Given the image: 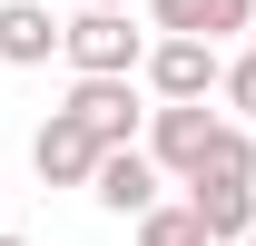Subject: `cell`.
I'll return each mask as SVG.
<instances>
[{
	"mask_svg": "<svg viewBox=\"0 0 256 246\" xmlns=\"http://www.w3.org/2000/svg\"><path fill=\"white\" fill-rule=\"evenodd\" d=\"M158 187H168V158H158V148H138V138H118V148L98 158L89 197H98L108 216H148V207H158Z\"/></svg>",
	"mask_w": 256,
	"mask_h": 246,
	"instance_id": "cell-5",
	"label": "cell"
},
{
	"mask_svg": "<svg viewBox=\"0 0 256 246\" xmlns=\"http://www.w3.org/2000/svg\"><path fill=\"white\" fill-rule=\"evenodd\" d=\"M50 50H60L50 0H0V60H10V69H40Z\"/></svg>",
	"mask_w": 256,
	"mask_h": 246,
	"instance_id": "cell-8",
	"label": "cell"
},
{
	"mask_svg": "<svg viewBox=\"0 0 256 246\" xmlns=\"http://www.w3.org/2000/svg\"><path fill=\"white\" fill-rule=\"evenodd\" d=\"M158 30H188V40H246V30H256V0H158Z\"/></svg>",
	"mask_w": 256,
	"mask_h": 246,
	"instance_id": "cell-9",
	"label": "cell"
},
{
	"mask_svg": "<svg viewBox=\"0 0 256 246\" xmlns=\"http://www.w3.org/2000/svg\"><path fill=\"white\" fill-rule=\"evenodd\" d=\"M118 10H128V0H118Z\"/></svg>",
	"mask_w": 256,
	"mask_h": 246,
	"instance_id": "cell-13",
	"label": "cell"
},
{
	"mask_svg": "<svg viewBox=\"0 0 256 246\" xmlns=\"http://www.w3.org/2000/svg\"><path fill=\"white\" fill-rule=\"evenodd\" d=\"M138 79L158 98H207V79H217V40H188V30H168L148 60H138Z\"/></svg>",
	"mask_w": 256,
	"mask_h": 246,
	"instance_id": "cell-7",
	"label": "cell"
},
{
	"mask_svg": "<svg viewBox=\"0 0 256 246\" xmlns=\"http://www.w3.org/2000/svg\"><path fill=\"white\" fill-rule=\"evenodd\" d=\"M226 98H236V118H256V40H246V60L226 69Z\"/></svg>",
	"mask_w": 256,
	"mask_h": 246,
	"instance_id": "cell-11",
	"label": "cell"
},
{
	"mask_svg": "<svg viewBox=\"0 0 256 246\" xmlns=\"http://www.w3.org/2000/svg\"><path fill=\"white\" fill-rule=\"evenodd\" d=\"M138 246H217V226H207L197 197H188V207H148L138 216Z\"/></svg>",
	"mask_w": 256,
	"mask_h": 246,
	"instance_id": "cell-10",
	"label": "cell"
},
{
	"mask_svg": "<svg viewBox=\"0 0 256 246\" xmlns=\"http://www.w3.org/2000/svg\"><path fill=\"white\" fill-rule=\"evenodd\" d=\"M60 50H69V69H138V60H148V40L128 30L118 0H89V10L60 30Z\"/></svg>",
	"mask_w": 256,
	"mask_h": 246,
	"instance_id": "cell-4",
	"label": "cell"
},
{
	"mask_svg": "<svg viewBox=\"0 0 256 246\" xmlns=\"http://www.w3.org/2000/svg\"><path fill=\"white\" fill-rule=\"evenodd\" d=\"M188 197H197V216L217 226V236H256V138L236 128V148L226 158H207L188 178Z\"/></svg>",
	"mask_w": 256,
	"mask_h": 246,
	"instance_id": "cell-1",
	"label": "cell"
},
{
	"mask_svg": "<svg viewBox=\"0 0 256 246\" xmlns=\"http://www.w3.org/2000/svg\"><path fill=\"white\" fill-rule=\"evenodd\" d=\"M0 246H30V236H0Z\"/></svg>",
	"mask_w": 256,
	"mask_h": 246,
	"instance_id": "cell-12",
	"label": "cell"
},
{
	"mask_svg": "<svg viewBox=\"0 0 256 246\" xmlns=\"http://www.w3.org/2000/svg\"><path fill=\"white\" fill-rule=\"evenodd\" d=\"M148 148L168 158V178H197L207 158H226V148H236V128H226L207 98H168V108H158V128H148Z\"/></svg>",
	"mask_w": 256,
	"mask_h": 246,
	"instance_id": "cell-2",
	"label": "cell"
},
{
	"mask_svg": "<svg viewBox=\"0 0 256 246\" xmlns=\"http://www.w3.org/2000/svg\"><path fill=\"white\" fill-rule=\"evenodd\" d=\"M246 246H256V236H246Z\"/></svg>",
	"mask_w": 256,
	"mask_h": 246,
	"instance_id": "cell-14",
	"label": "cell"
},
{
	"mask_svg": "<svg viewBox=\"0 0 256 246\" xmlns=\"http://www.w3.org/2000/svg\"><path fill=\"white\" fill-rule=\"evenodd\" d=\"M98 158H108V138H98L79 108H50V118H40V138H30V168H40L50 187H89Z\"/></svg>",
	"mask_w": 256,
	"mask_h": 246,
	"instance_id": "cell-3",
	"label": "cell"
},
{
	"mask_svg": "<svg viewBox=\"0 0 256 246\" xmlns=\"http://www.w3.org/2000/svg\"><path fill=\"white\" fill-rule=\"evenodd\" d=\"M69 108H79L108 148H118V138H138V118H148V108H138V69H79Z\"/></svg>",
	"mask_w": 256,
	"mask_h": 246,
	"instance_id": "cell-6",
	"label": "cell"
}]
</instances>
